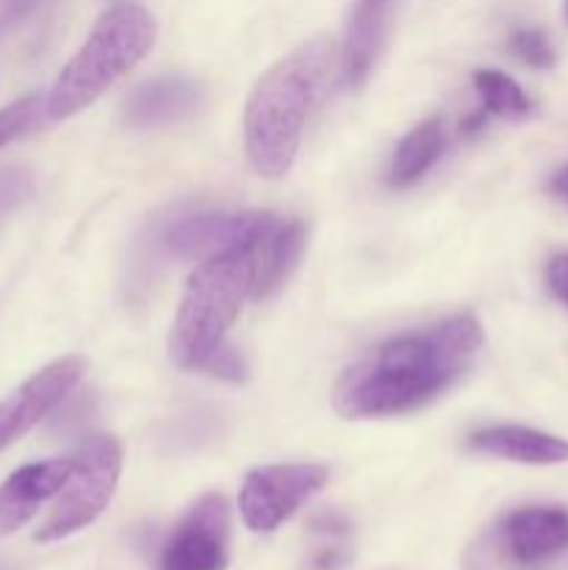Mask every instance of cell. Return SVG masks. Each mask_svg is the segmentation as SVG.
<instances>
[{"label": "cell", "instance_id": "obj_1", "mask_svg": "<svg viewBox=\"0 0 568 570\" xmlns=\"http://www.w3.org/2000/svg\"><path fill=\"white\" fill-rule=\"evenodd\" d=\"M482 343V326L468 312L388 340L340 376L332 393L334 412L362 421L418 410L471 367Z\"/></svg>", "mask_w": 568, "mask_h": 570}, {"label": "cell", "instance_id": "obj_20", "mask_svg": "<svg viewBox=\"0 0 568 570\" xmlns=\"http://www.w3.org/2000/svg\"><path fill=\"white\" fill-rule=\"evenodd\" d=\"M510 53L535 70H551L557 61L555 45L540 28H518L510 33Z\"/></svg>", "mask_w": 568, "mask_h": 570}, {"label": "cell", "instance_id": "obj_19", "mask_svg": "<svg viewBox=\"0 0 568 570\" xmlns=\"http://www.w3.org/2000/svg\"><path fill=\"white\" fill-rule=\"evenodd\" d=\"M48 120V95H22L20 100L0 109V148L37 131Z\"/></svg>", "mask_w": 568, "mask_h": 570}, {"label": "cell", "instance_id": "obj_10", "mask_svg": "<svg viewBox=\"0 0 568 570\" xmlns=\"http://www.w3.org/2000/svg\"><path fill=\"white\" fill-rule=\"evenodd\" d=\"M499 540L512 566H546L568 551V512L560 507H521L505 518Z\"/></svg>", "mask_w": 568, "mask_h": 570}, {"label": "cell", "instance_id": "obj_5", "mask_svg": "<svg viewBox=\"0 0 568 570\" xmlns=\"http://www.w3.org/2000/svg\"><path fill=\"white\" fill-rule=\"evenodd\" d=\"M123 473V449L111 434H92L78 445L72 456V471L65 488L56 495V504L42 527L37 529V543H56L81 529L92 527L115 495Z\"/></svg>", "mask_w": 568, "mask_h": 570}, {"label": "cell", "instance_id": "obj_8", "mask_svg": "<svg viewBox=\"0 0 568 570\" xmlns=\"http://www.w3.org/2000/svg\"><path fill=\"white\" fill-rule=\"evenodd\" d=\"M84 371H87L84 356H61L33 373L14 393L6 395L0 401V454L26 438L33 426H39L67 399L81 382Z\"/></svg>", "mask_w": 568, "mask_h": 570}, {"label": "cell", "instance_id": "obj_16", "mask_svg": "<svg viewBox=\"0 0 568 570\" xmlns=\"http://www.w3.org/2000/svg\"><path fill=\"white\" fill-rule=\"evenodd\" d=\"M445 150V128L443 117H429L418 122L410 134L395 148L393 161L388 170V184L393 189H407L421 181Z\"/></svg>", "mask_w": 568, "mask_h": 570}, {"label": "cell", "instance_id": "obj_23", "mask_svg": "<svg viewBox=\"0 0 568 570\" xmlns=\"http://www.w3.org/2000/svg\"><path fill=\"white\" fill-rule=\"evenodd\" d=\"M546 284H549L551 295L557 301H562V306L568 309V254H557L549 262V267H546Z\"/></svg>", "mask_w": 568, "mask_h": 570}, {"label": "cell", "instance_id": "obj_17", "mask_svg": "<svg viewBox=\"0 0 568 570\" xmlns=\"http://www.w3.org/2000/svg\"><path fill=\"white\" fill-rule=\"evenodd\" d=\"M317 538L315 551L310 554L306 570H343L351 560V523L340 512H321L310 523Z\"/></svg>", "mask_w": 568, "mask_h": 570}, {"label": "cell", "instance_id": "obj_2", "mask_svg": "<svg viewBox=\"0 0 568 570\" xmlns=\"http://www.w3.org/2000/svg\"><path fill=\"white\" fill-rule=\"evenodd\" d=\"M334 61L329 37L306 39L267 67L245 104L243 134L251 167L265 178L287 176L298 154L312 104L326 87Z\"/></svg>", "mask_w": 568, "mask_h": 570}, {"label": "cell", "instance_id": "obj_6", "mask_svg": "<svg viewBox=\"0 0 568 570\" xmlns=\"http://www.w3.org/2000/svg\"><path fill=\"white\" fill-rule=\"evenodd\" d=\"M329 482V468L315 462L262 465L239 488V515L256 534H271L295 515Z\"/></svg>", "mask_w": 568, "mask_h": 570}, {"label": "cell", "instance_id": "obj_9", "mask_svg": "<svg viewBox=\"0 0 568 570\" xmlns=\"http://www.w3.org/2000/svg\"><path fill=\"white\" fill-rule=\"evenodd\" d=\"M273 212H200L173 223L161 243L176 259H209L232 248H251L273 223Z\"/></svg>", "mask_w": 568, "mask_h": 570}, {"label": "cell", "instance_id": "obj_11", "mask_svg": "<svg viewBox=\"0 0 568 570\" xmlns=\"http://www.w3.org/2000/svg\"><path fill=\"white\" fill-rule=\"evenodd\" d=\"M72 471V460H45L22 465L0 484V538L20 532L45 501L56 499Z\"/></svg>", "mask_w": 568, "mask_h": 570}, {"label": "cell", "instance_id": "obj_4", "mask_svg": "<svg viewBox=\"0 0 568 570\" xmlns=\"http://www.w3.org/2000/svg\"><path fill=\"white\" fill-rule=\"evenodd\" d=\"M254 259L248 248H232L200 259L184 289L182 306L167 337V354L182 371H198L226 340L239 306L251 295Z\"/></svg>", "mask_w": 568, "mask_h": 570}, {"label": "cell", "instance_id": "obj_13", "mask_svg": "<svg viewBox=\"0 0 568 570\" xmlns=\"http://www.w3.org/2000/svg\"><path fill=\"white\" fill-rule=\"evenodd\" d=\"M200 104H204V87L198 81L184 76H161L139 83L128 95L123 117L134 128L170 126V122L195 115Z\"/></svg>", "mask_w": 568, "mask_h": 570}, {"label": "cell", "instance_id": "obj_3", "mask_svg": "<svg viewBox=\"0 0 568 570\" xmlns=\"http://www.w3.org/2000/svg\"><path fill=\"white\" fill-rule=\"evenodd\" d=\"M154 39L156 20L143 6L120 3L104 11L76 56L56 76L48 92V120H70L92 106L154 48Z\"/></svg>", "mask_w": 568, "mask_h": 570}, {"label": "cell", "instance_id": "obj_15", "mask_svg": "<svg viewBox=\"0 0 568 570\" xmlns=\"http://www.w3.org/2000/svg\"><path fill=\"white\" fill-rule=\"evenodd\" d=\"M468 449L518 462V465H562L568 462V440L527 426L477 429L468 434Z\"/></svg>", "mask_w": 568, "mask_h": 570}, {"label": "cell", "instance_id": "obj_14", "mask_svg": "<svg viewBox=\"0 0 568 570\" xmlns=\"http://www.w3.org/2000/svg\"><path fill=\"white\" fill-rule=\"evenodd\" d=\"M306 228L301 220H284L273 217L271 226L265 228L259 239L248 248L254 259V282H251V298L265 301L287 282L293 267L298 265L304 254Z\"/></svg>", "mask_w": 568, "mask_h": 570}, {"label": "cell", "instance_id": "obj_26", "mask_svg": "<svg viewBox=\"0 0 568 570\" xmlns=\"http://www.w3.org/2000/svg\"><path fill=\"white\" fill-rule=\"evenodd\" d=\"M562 3H566V14H568V0H562Z\"/></svg>", "mask_w": 568, "mask_h": 570}, {"label": "cell", "instance_id": "obj_25", "mask_svg": "<svg viewBox=\"0 0 568 570\" xmlns=\"http://www.w3.org/2000/svg\"><path fill=\"white\" fill-rule=\"evenodd\" d=\"M551 193H555L557 198L566 200V204H568V165L562 167V170L555 176V181H551Z\"/></svg>", "mask_w": 568, "mask_h": 570}, {"label": "cell", "instance_id": "obj_21", "mask_svg": "<svg viewBox=\"0 0 568 570\" xmlns=\"http://www.w3.org/2000/svg\"><path fill=\"white\" fill-rule=\"evenodd\" d=\"M200 367L209 371L215 379H221V382H228V384H243L245 379H248L245 356L239 354L232 343H226V340H223L209 356H206V362Z\"/></svg>", "mask_w": 568, "mask_h": 570}, {"label": "cell", "instance_id": "obj_12", "mask_svg": "<svg viewBox=\"0 0 568 570\" xmlns=\"http://www.w3.org/2000/svg\"><path fill=\"white\" fill-rule=\"evenodd\" d=\"M395 0H356L345 26L343 50H340V81L360 89L376 67L379 53L390 31Z\"/></svg>", "mask_w": 568, "mask_h": 570}, {"label": "cell", "instance_id": "obj_7", "mask_svg": "<svg viewBox=\"0 0 568 570\" xmlns=\"http://www.w3.org/2000/svg\"><path fill=\"white\" fill-rule=\"evenodd\" d=\"M232 515L223 495L206 493L176 523L156 560V570H226Z\"/></svg>", "mask_w": 568, "mask_h": 570}, {"label": "cell", "instance_id": "obj_24", "mask_svg": "<svg viewBox=\"0 0 568 570\" xmlns=\"http://www.w3.org/2000/svg\"><path fill=\"white\" fill-rule=\"evenodd\" d=\"M26 9V0H0V31Z\"/></svg>", "mask_w": 568, "mask_h": 570}, {"label": "cell", "instance_id": "obj_18", "mask_svg": "<svg viewBox=\"0 0 568 570\" xmlns=\"http://www.w3.org/2000/svg\"><path fill=\"white\" fill-rule=\"evenodd\" d=\"M473 87L482 98L484 111L501 120H527L532 115V100L510 76L499 70H477Z\"/></svg>", "mask_w": 568, "mask_h": 570}, {"label": "cell", "instance_id": "obj_22", "mask_svg": "<svg viewBox=\"0 0 568 570\" xmlns=\"http://www.w3.org/2000/svg\"><path fill=\"white\" fill-rule=\"evenodd\" d=\"M31 193V173L20 170V167H3V170H0V223H3L6 215H11L22 200H28Z\"/></svg>", "mask_w": 568, "mask_h": 570}]
</instances>
